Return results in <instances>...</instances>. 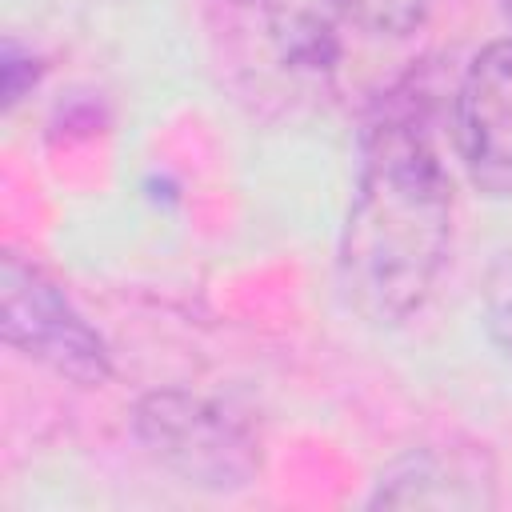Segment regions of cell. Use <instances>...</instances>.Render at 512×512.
Here are the masks:
<instances>
[{"label": "cell", "instance_id": "6da1fadb", "mask_svg": "<svg viewBox=\"0 0 512 512\" xmlns=\"http://www.w3.org/2000/svg\"><path fill=\"white\" fill-rule=\"evenodd\" d=\"M448 248L452 180L420 116L388 108L364 132L360 176L340 236V288L360 316L396 324L432 296Z\"/></svg>", "mask_w": 512, "mask_h": 512}, {"label": "cell", "instance_id": "7a4b0ae2", "mask_svg": "<svg viewBox=\"0 0 512 512\" xmlns=\"http://www.w3.org/2000/svg\"><path fill=\"white\" fill-rule=\"evenodd\" d=\"M0 332L24 356L80 384H100L108 376L104 340L84 324L56 280L20 256H4L0 264Z\"/></svg>", "mask_w": 512, "mask_h": 512}, {"label": "cell", "instance_id": "3957f363", "mask_svg": "<svg viewBox=\"0 0 512 512\" xmlns=\"http://www.w3.org/2000/svg\"><path fill=\"white\" fill-rule=\"evenodd\" d=\"M456 144L476 188L512 196V36L472 56L456 92Z\"/></svg>", "mask_w": 512, "mask_h": 512}, {"label": "cell", "instance_id": "277c9868", "mask_svg": "<svg viewBox=\"0 0 512 512\" xmlns=\"http://www.w3.org/2000/svg\"><path fill=\"white\" fill-rule=\"evenodd\" d=\"M480 484H488L480 476V464L456 452H420L400 460L376 492V504H488V496L480 492Z\"/></svg>", "mask_w": 512, "mask_h": 512}, {"label": "cell", "instance_id": "5b68a950", "mask_svg": "<svg viewBox=\"0 0 512 512\" xmlns=\"http://www.w3.org/2000/svg\"><path fill=\"white\" fill-rule=\"evenodd\" d=\"M328 4L348 24L372 32V36H408L432 12V0H328Z\"/></svg>", "mask_w": 512, "mask_h": 512}]
</instances>
